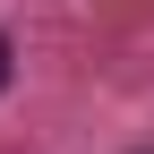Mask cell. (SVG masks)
Wrapping results in <instances>:
<instances>
[{
	"label": "cell",
	"mask_w": 154,
	"mask_h": 154,
	"mask_svg": "<svg viewBox=\"0 0 154 154\" xmlns=\"http://www.w3.org/2000/svg\"><path fill=\"white\" fill-rule=\"evenodd\" d=\"M0 86H9V43H0Z\"/></svg>",
	"instance_id": "6da1fadb"
}]
</instances>
